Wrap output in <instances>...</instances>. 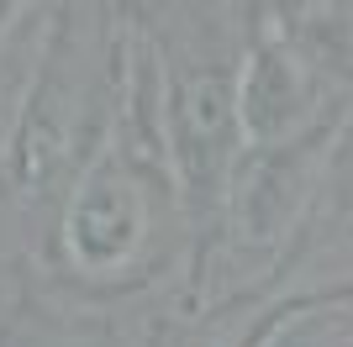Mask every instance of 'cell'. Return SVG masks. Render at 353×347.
I'll use <instances>...</instances> for the list:
<instances>
[{"instance_id": "obj_1", "label": "cell", "mask_w": 353, "mask_h": 347, "mask_svg": "<svg viewBox=\"0 0 353 347\" xmlns=\"http://www.w3.org/2000/svg\"><path fill=\"white\" fill-rule=\"evenodd\" d=\"M132 16V11H127ZM195 237L179 200L174 169L153 121L148 58L132 32V79L111 137L48 216L21 289L27 311L59 305L53 316H117L148 311L159 321L190 284Z\"/></svg>"}, {"instance_id": "obj_2", "label": "cell", "mask_w": 353, "mask_h": 347, "mask_svg": "<svg viewBox=\"0 0 353 347\" xmlns=\"http://www.w3.org/2000/svg\"><path fill=\"white\" fill-rule=\"evenodd\" d=\"M132 79L127 6H43L37 48L0 127V231L6 269L27 274L48 216L111 137Z\"/></svg>"}, {"instance_id": "obj_3", "label": "cell", "mask_w": 353, "mask_h": 347, "mask_svg": "<svg viewBox=\"0 0 353 347\" xmlns=\"http://www.w3.org/2000/svg\"><path fill=\"white\" fill-rule=\"evenodd\" d=\"M148 58L153 121L190 216L195 263L179 305L195 300L227 237L243 169V53L248 6H127Z\"/></svg>"}, {"instance_id": "obj_4", "label": "cell", "mask_w": 353, "mask_h": 347, "mask_svg": "<svg viewBox=\"0 0 353 347\" xmlns=\"http://www.w3.org/2000/svg\"><path fill=\"white\" fill-rule=\"evenodd\" d=\"M274 300H227L201 311L169 305L159 321H148L137 347H264L274 332Z\"/></svg>"}, {"instance_id": "obj_5", "label": "cell", "mask_w": 353, "mask_h": 347, "mask_svg": "<svg viewBox=\"0 0 353 347\" xmlns=\"http://www.w3.org/2000/svg\"><path fill=\"white\" fill-rule=\"evenodd\" d=\"M264 347H353V300L327 289H290L274 300V332Z\"/></svg>"}, {"instance_id": "obj_6", "label": "cell", "mask_w": 353, "mask_h": 347, "mask_svg": "<svg viewBox=\"0 0 353 347\" xmlns=\"http://www.w3.org/2000/svg\"><path fill=\"white\" fill-rule=\"evenodd\" d=\"M311 289H327V295H343V300H353V274H338V279H322V284Z\"/></svg>"}, {"instance_id": "obj_7", "label": "cell", "mask_w": 353, "mask_h": 347, "mask_svg": "<svg viewBox=\"0 0 353 347\" xmlns=\"http://www.w3.org/2000/svg\"><path fill=\"white\" fill-rule=\"evenodd\" d=\"M11 347H79V342H48V337H32V342H21V337H16Z\"/></svg>"}]
</instances>
